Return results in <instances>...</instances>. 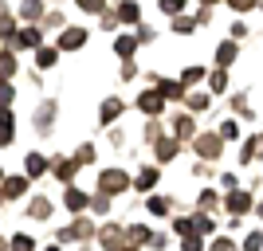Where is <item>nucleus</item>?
<instances>
[{
  "label": "nucleus",
  "mask_w": 263,
  "mask_h": 251,
  "mask_svg": "<svg viewBox=\"0 0 263 251\" xmlns=\"http://www.w3.org/2000/svg\"><path fill=\"white\" fill-rule=\"evenodd\" d=\"M99 188L106 192V197H118V192H126V188H130V177L122 173V169H106V173L99 177Z\"/></svg>",
  "instance_id": "f257e3e1"
},
{
  "label": "nucleus",
  "mask_w": 263,
  "mask_h": 251,
  "mask_svg": "<svg viewBox=\"0 0 263 251\" xmlns=\"http://www.w3.org/2000/svg\"><path fill=\"white\" fill-rule=\"evenodd\" d=\"M83 44H87V32H83V28H67V32L59 35V44H55V47H59V51H79Z\"/></svg>",
  "instance_id": "f03ea898"
},
{
  "label": "nucleus",
  "mask_w": 263,
  "mask_h": 251,
  "mask_svg": "<svg viewBox=\"0 0 263 251\" xmlns=\"http://www.w3.org/2000/svg\"><path fill=\"white\" fill-rule=\"evenodd\" d=\"M220 145H224L220 133H200V138H197V153H200V157H220Z\"/></svg>",
  "instance_id": "7ed1b4c3"
},
{
  "label": "nucleus",
  "mask_w": 263,
  "mask_h": 251,
  "mask_svg": "<svg viewBox=\"0 0 263 251\" xmlns=\"http://www.w3.org/2000/svg\"><path fill=\"white\" fill-rule=\"evenodd\" d=\"M28 192V177H8V181H0V197L4 200H16Z\"/></svg>",
  "instance_id": "20e7f679"
},
{
  "label": "nucleus",
  "mask_w": 263,
  "mask_h": 251,
  "mask_svg": "<svg viewBox=\"0 0 263 251\" xmlns=\"http://www.w3.org/2000/svg\"><path fill=\"white\" fill-rule=\"evenodd\" d=\"M255 157H263V133L248 138V142H243V149H240V161H243V165H248V161H255Z\"/></svg>",
  "instance_id": "39448f33"
},
{
  "label": "nucleus",
  "mask_w": 263,
  "mask_h": 251,
  "mask_svg": "<svg viewBox=\"0 0 263 251\" xmlns=\"http://www.w3.org/2000/svg\"><path fill=\"white\" fill-rule=\"evenodd\" d=\"M173 133H177V142H189V138H197V122L189 118V114H181L173 122Z\"/></svg>",
  "instance_id": "423d86ee"
},
{
  "label": "nucleus",
  "mask_w": 263,
  "mask_h": 251,
  "mask_svg": "<svg viewBox=\"0 0 263 251\" xmlns=\"http://www.w3.org/2000/svg\"><path fill=\"white\" fill-rule=\"evenodd\" d=\"M248 208H252V197H248V192H240V188H232V197H228V212H232V216H243Z\"/></svg>",
  "instance_id": "0eeeda50"
},
{
  "label": "nucleus",
  "mask_w": 263,
  "mask_h": 251,
  "mask_svg": "<svg viewBox=\"0 0 263 251\" xmlns=\"http://www.w3.org/2000/svg\"><path fill=\"white\" fill-rule=\"evenodd\" d=\"M161 94H157V90H145V94H142V99H138V106H142V114H154V118H157V114H161Z\"/></svg>",
  "instance_id": "6e6552de"
},
{
  "label": "nucleus",
  "mask_w": 263,
  "mask_h": 251,
  "mask_svg": "<svg viewBox=\"0 0 263 251\" xmlns=\"http://www.w3.org/2000/svg\"><path fill=\"white\" fill-rule=\"evenodd\" d=\"M118 243H122V224H106V228H102V247L106 251H122Z\"/></svg>",
  "instance_id": "1a4fd4ad"
},
{
  "label": "nucleus",
  "mask_w": 263,
  "mask_h": 251,
  "mask_svg": "<svg viewBox=\"0 0 263 251\" xmlns=\"http://www.w3.org/2000/svg\"><path fill=\"white\" fill-rule=\"evenodd\" d=\"M40 40H44V35H40V28H20V32H16V47H40Z\"/></svg>",
  "instance_id": "9d476101"
},
{
  "label": "nucleus",
  "mask_w": 263,
  "mask_h": 251,
  "mask_svg": "<svg viewBox=\"0 0 263 251\" xmlns=\"http://www.w3.org/2000/svg\"><path fill=\"white\" fill-rule=\"evenodd\" d=\"M63 204L71 208V212H83V208L90 204V197H87V192H79V188H67V192H63Z\"/></svg>",
  "instance_id": "9b49d317"
},
{
  "label": "nucleus",
  "mask_w": 263,
  "mask_h": 251,
  "mask_svg": "<svg viewBox=\"0 0 263 251\" xmlns=\"http://www.w3.org/2000/svg\"><path fill=\"white\" fill-rule=\"evenodd\" d=\"M122 110H126V106H122V99H106V102H102V110H99V118H102V126H110V122L118 118Z\"/></svg>",
  "instance_id": "f8f14e48"
},
{
  "label": "nucleus",
  "mask_w": 263,
  "mask_h": 251,
  "mask_svg": "<svg viewBox=\"0 0 263 251\" xmlns=\"http://www.w3.org/2000/svg\"><path fill=\"white\" fill-rule=\"evenodd\" d=\"M157 94H161V99H185V87H181V83H169V79H157Z\"/></svg>",
  "instance_id": "ddd939ff"
},
{
  "label": "nucleus",
  "mask_w": 263,
  "mask_h": 251,
  "mask_svg": "<svg viewBox=\"0 0 263 251\" xmlns=\"http://www.w3.org/2000/svg\"><path fill=\"white\" fill-rule=\"evenodd\" d=\"M44 169H47V161L40 153H28V157H24V177H40Z\"/></svg>",
  "instance_id": "4468645a"
},
{
  "label": "nucleus",
  "mask_w": 263,
  "mask_h": 251,
  "mask_svg": "<svg viewBox=\"0 0 263 251\" xmlns=\"http://www.w3.org/2000/svg\"><path fill=\"white\" fill-rule=\"evenodd\" d=\"M28 216H32V220H47V216H51V200L35 197L32 204H28Z\"/></svg>",
  "instance_id": "2eb2a0df"
},
{
  "label": "nucleus",
  "mask_w": 263,
  "mask_h": 251,
  "mask_svg": "<svg viewBox=\"0 0 263 251\" xmlns=\"http://www.w3.org/2000/svg\"><path fill=\"white\" fill-rule=\"evenodd\" d=\"M114 16H118L122 24H138V16H142V12H138V4H134V0H126V4H118V12H114Z\"/></svg>",
  "instance_id": "dca6fc26"
},
{
  "label": "nucleus",
  "mask_w": 263,
  "mask_h": 251,
  "mask_svg": "<svg viewBox=\"0 0 263 251\" xmlns=\"http://www.w3.org/2000/svg\"><path fill=\"white\" fill-rule=\"evenodd\" d=\"M12 138H16V130H12V114L4 110V114H0V145H12Z\"/></svg>",
  "instance_id": "f3484780"
},
{
  "label": "nucleus",
  "mask_w": 263,
  "mask_h": 251,
  "mask_svg": "<svg viewBox=\"0 0 263 251\" xmlns=\"http://www.w3.org/2000/svg\"><path fill=\"white\" fill-rule=\"evenodd\" d=\"M134 47H138V40H134V35H118V40H114V51H118L122 59H130Z\"/></svg>",
  "instance_id": "a211bd4d"
},
{
  "label": "nucleus",
  "mask_w": 263,
  "mask_h": 251,
  "mask_svg": "<svg viewBox=\"0 0 263 251\" xmlns=\"http://www.w3.org/2000/svg\"><path fill=\"white\" fill-rule=\"evenodd\" d=\"M154 185H157V169H142V173H138V181H134V188H142V192H149Z\"/></svg>",
  "instance_id": "6ab92c4d"
},
{
  "label": "nucleus",
  "mask_w": 263,
  "mask_h": 251,
  "mask_svg": "<svg viewBox=\"0 0 263 251\" xmlns=\"http://www.w3.org/2000/svg\"><path fill=\"white\" fill-rule=\"evenodd\" d=\"M55 59H59V47H40V55H35V67H55Z\"/></svg>",
  "instance_id": "aec40b11"
},
{
  "label": "nucleus",
  "mask_w": 263,
  "mask_h": 251,
  "mask_svg": "<svg viewBox=\"0 0 263 251\" xmlns=\"http://www.w3.org/2000/svg\"><path fill=\"white\" fill-rule=\"evenodd\" d=\"M75 169H79V161H67V157L51 165V173H55V177H63V181H71V177H75Z\"/></svg>",
  "instance_id": "412c9836"
},
{
  "label": "nucleus",
  "mask_w": 263,
  "mask_h": 251,
  "mask_svg": "<svg viewBox=\"0 0 263 251\" xmlns=\"http://www.w3.org/2000/svg\"><path fill=\"white\" fill-rule=\"evenodd\" d=\"M20 16H24V20H40V16H44V4H40V0H24Z\"/></svg>",
  "instance_id": "4be33fe9"
},
{
  "label": "nucleus",
  "mask_w": 263,
  "mask_h": 251,
  "mask_svg": "<svg viewBox=\"0 0 263 251\" xmlns=\"http://www.w3.org/2000/svg\"><path fill=\"white\" fill-rule=\"evenodd\" d=\"M193 28H197V20H193V16H173V32L193 35Z\"/></svg>",
  "instance_id": "5701e85b"
},
{
  "label": "nucleus",
  "mask_w": 263,
  "mask_h": 251,
  "mask_svg": "<svg viewBox=\"0 0 263 251\" xmlns=\"http://www.w3.org/2000/svg\"><path fill=\"white\" fill-rule=\"evenodd\" d=\"M12 75H16V55L4 51L0 55V79H12Z\"/></svg>",
  "instance_id": "b1692460"
},
{
  "label": "nucleus",
  "mask_w": 263,
  "mask_h": 251,
  "mask_svg": "<svg viewBox=\"0 0 263 251\" xmlns=\"http://www.w3.org/2000/svg\"><path fill=\"white\" fill-rule=\"evenodd\" d=\"M216 59H220V67H228L232 59H236V44H220L216 47Z\"/></svg>",
  "instance_id": "393cba45"
},
{
  "label": "nucleus",
  "mask_w": 263,
  "mask_h": 251,
  "mask_svg": "<svg viewBox=\"0 0 263 251\" xmlns=\"http://www.w3.org/2000/svg\"><path fill=\"white\" fill-rule=\"evenodd\" d=\"M8 247L12 251H35V240H32V236H12Z\"/></svg>",
  "instance_id": "a878e982"
},
{
  "label": "nucleus",
  "mask_w": 263,
  "mask_h": 251,
  "mask_svg": "<svg viewBox=\"0 0 263 251\" xmlns=\"http://www.w3.org/2000/svg\"><path fill=\"white\" fill-rule=\"evenodd\" d=\"M157 157H161V161H173L177 157V142H157Z\"/></svg>",
  "instance_id": "bb28decb"
},
{
  "label": "nucleus",
  "mask_w": 263,
  "mask_h": 251,
  "mask_svg": "<svg viewBox=\"0 0 263 251\" xmlns=\"http://www.w3.org/2000/svg\"><path fill=\"white\" fill-rule=\"evenodd\" d=\"M200 79H204V71H200V67H189L185 75H181V87H193V83H200Z\"/></svg>",
  "instance_id": "cd10ccee"
},
{
  "label": "nucleus",
  "mask_w": 263,
  "mask_h": 251,
  "mask_svg": "<svg viewBox=\"0 0 263 251\" xmlns=\"http://www.w3.org/2000/svg\"><path fill=\"white\" fill-rule=\"evenodd\" d=\"M209 87H212V90H224V87H228V75H224V67L209 75Z\"/></svg>",
  "instance_id": "c85d7f7f"
},
{
  "label": "nucleus",
  "mask_w": 263,
  "mask_h": 251,
  "mask_svg": "<svg viewBox=\"0 0 263 251\" xmlns=\"http://www.w3.org/2000/svg\"><path fill=\"white\" fill-rule=\"evenodd\" d=\"M212 228H216V224H212L209 216H193V231H200V236H209Z\"/></svg>",
  "instance_id": "c756f323"
},
{
  "label": "nucleus",
  "mask_w": 263,
  "mask_h": 251,
  "mask_svg": "<svg viewBox=\"0 0 263 251\" xmlns=\"http://www.w3.org/2000/svg\"><path fill=\"white\" fill-rule=\"evenodd\" d=\"M12 99H16V90H12V83H8V79H0V106H8Z\"/></svg>",
  "instance_id": "7c9ffc66"
},
{
  "label": "nucleus",
  "mask_w": 263,
  "mask_h": 251,
  "mask_svg": "<svg viewBox=\"0 0 263 251\" xmlns=\"http://www.w3.org/2000/svg\"><path fill=\"white\" fill-rule=\"evenodd\" d=\"M83 12H106V0H75Z\"/></svg>",
  "instance_id": "2f4dec72"
},
{
  "label": "nucleus",
  "mask_w": 263,
  "mask_h": 251,
  "mask_svg": "<svg viewBox=\"0 0 263 251\" xmlns=\"http://www.w3.org/2000/svg\"><path fill=\"white\" fill-rule=\"evenodd\" d=\"M75 161H79V165H90V161H95V145H79Z\"/></svg>",
  "instance_id": "473e14b6"
},
{
  "label": "nucleus",
  "mask_w": 263,
  "mask_h": 251,
  "mask_svg": "<svg viewBox=\"0 0 263 251\" xmlns=\"http://www.w3.org/2000/svg\"><path fill=\"white\" fill-rule=\"evenodd\" d=\"M149 212H154V216H165V212H169V200H161V197H149Z\"/></svg>",
  "instance_id": "72a5a7b5"
},
{
  "label": "nucleus",
  "mask_w": 263,
  "mask_h": 251,
  "mask_svg": "<svg viewBox=\"0 0 263 251\" xmlns=\"http://www.w3.org/2000/svg\"><path fill=\"white\" fill-rule=\"evenodd\" d=\"M181 8H185V0H161V12L169 16H181Z\"/></svg>",
  "instance_id": "f704fd0d"
},
{
  "label": "nucleus",
  "mask_w": 263,
  "mask_h": 251,
  "mask_svg": "<svg viewBox=\"0 0 263 251\" xmlns=\"http://www.w3.org/2000/svg\"><path fill=\"white\" fill-rule=\"evenodd\" d=\"M228 4H232V8H236V12H252L255 4H259V0H228Z\"/></svg>",
  "instance_id": "c9c22d12"
},
{
  "label": "nucleus",
  "mask_w": 263,
  "mask_h": 251,
  "mask_svg": "<svg viewBox=\"0 0 263 251\" xmlns=\"http://www.w3.org/2000/svg\"><path fill=\"white\" fill-rule=\"evenodd\" d=\"M189 106H193V110H204V106H209V94H189Z\"/></svg>",
  "instance_id": "e433bc0d"
},
{
  "label": "nucleus",
  "mask_w": 263,
  "mask_h": 251,
  "mask_svg": "<svg viewBox=\"0 0 263 251\" xmlns=\"http://www.w3.org/2000/svg\"><path fill=\"white\" fill-rule=\"evenodd\" d=\"M236 133H240V126H236V122H224V126H220V138H236Z\"/></svg>",
  "instance_id": "4c0bfd02"
},
{
  "label": "nucleus",
  "mask_w": 263,
  "mask_h": 251,
  "mask_svg": "<svg viewBox=\"0 0 263 251\" xmlns=\"http://www.w3.org/2000/svg\"><path fill=\"white\" fill-rule=\"evenodd\" d=\"M130 240L134 243H145V240H149V231H145V228H130Z\"/></svg>",
  "instance_id": "58836bf2"
},
{
  "label": "nucleus",
  "mask_w": 263,
  "mask_h": 251,
  "mask_svg": "<svg viewBox=\"0 0 263 251\" xmlns=\"http://www.w3.org/2000/svg\"><path fill=\"white\" fill-rule=\"evenodd\" d=\"M200 208H216V192H200Z\"/></svg>",
  "instance_id": "ea45409f"
},
{
  "label": "nucleus",
  "mask_w": 263,
  "mask_h": 251,
  "mask_svg": "<svg viewBox=\"0 0 263 251\" xmlns=\"http://www.w3.org/2000/svg\"><path fill=\"white\" fill-rule=\"evenodd\" d=\"M259 243H263V236H248V243H243V251H259Z\"/></svg>",
  "instance_id": "a19ab883"
},
{
  "label": "nucleus",
  "mask_w": 263,
  "mask_h": 251,
  "mask_svg": "<svg viewBox=\"0 0 263 251\" xmlns=\"http://www.w3.org/2000/svg\"><path fill=\"white\" fill-rule=\"evenodd\" d=\"M185 251H200V240H197V236H185Z\"/></svg>",
  "instance_id": "79ce46f5"
},
{
  "label": "nucleus",
  "mask_w": 263,
  "mask_h": 251,
  "mask_svg": "<svg viewBox=\"0 0 263 251\" xmlns=\"http://www.w3.org/2000/svg\"><path fill=\"white\" fill-rule=\"evenodd\" d=\"M212 251H236V247H232L228 240H216V243H212Z\"/></svg>",
  "instance_id": "37998d69"
},
{
  "label": "nucleus",
  "mask_w": 263,
  "mask_h": 251,
  "mask_svg": "<svg viewBox=\"0 0 263 251\" xmlns=\"http://www.w3.org/2000/svg\"><path fill=\"white\" fill-rule=\"evenodd\" d=\"M200 4H220V0H200Z\"/></svg>",
  "instance_id": "c03bdc74"
},
{
  "label": "nucleus",
  "mask_w": 263,
  "mask_h": 251,
  "mask_svg": "<svg viewBox=\"0 0 263 251\" xmlns=\"http://www.w3.org/2000/svg\"><path fill=\"white\" fill-rule=\"evenodd\" d=\"M0 181H4V169H0Z\"/></svg>",
  "instance_id": "a18cd8bd"
},
{
  "label": "nucleus",
  "mask_w": 263,
  "mask_h": 251,
  "mask_svg": "<svg viewBox=\"0 0 263 251\" xmlns=\"http://www.w3.org/2000/svg\"><path fill=\"white\" fill-rule=\"evenodd\" d=\"M259 216H263V204H259Z\"/></svg>",
  "instance_id": "49530a36"
},
{
  "label": "nucleus",
  "mask_w": 263,
  "mask_h": 251,
  "mask_svg": "<svg viewBox=\"0 0 263 251\" xmlns=\"http://www.w3.org/2000/svg\"><path fill=\"white\" fill-rule=\"evenodd\" d=\"M259 8H263V0H259Z\"/></svg>",
  "instance_id": "de8ad7c7"
}]
</instances>
